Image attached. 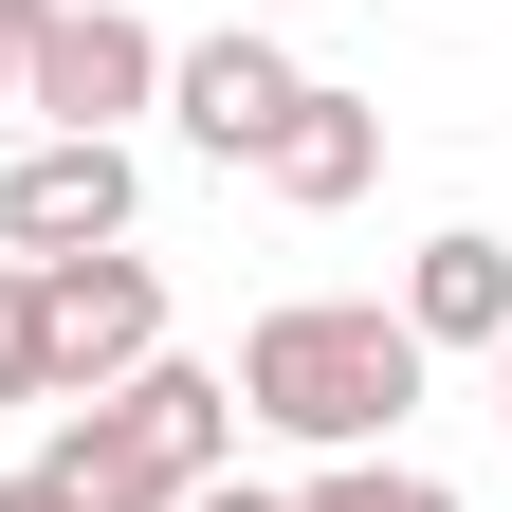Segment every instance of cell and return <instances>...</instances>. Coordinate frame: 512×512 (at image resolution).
Wrapping results in <instances>:
<instances>
[{
    "label": "cell",
    "mask_w": 512,
    "mask_h": 512,
    "mask_svg": "<svg viewBox=\"0 0 512 512\" xmlns=\"http://www.w3.org/2000/svg\"><path fill=\"white\" fill-rule=\"evenodd\" d=\"M421 366H439V348H421L384 293H275L220 384H238L256 439H293V458H384L403 403H421Z\"/></svg>",
    "instance_id": "6da1fadb"
},
{
    "label": "cell",
    "mask_w": 512,
    "mask_h": 512,
    "mask_svg": "<svg viewBox=\"0 0 512 512\" xmlns=\"http://www.w3.org/2000/svg\"><path fill=\"white\" fill-rule=\"evenodd\" d=\"M55 439H37V476L74 494V512H183L202 476H238V384L220 366H128V384H92V403H37Z\"/></svg>",
    "instance_id": "7a4b0ae2"
},
{
    "label": "cell",
    "mask_w": 512,
    "mask_h": 512,
    "mask_svg": "<svg viewBox=\"0 0 512 512\" xmlns=\"http://www.w3.org/2000/svg\"><path fill=\"white\" fill-rule=\"evenodd\" d=\"M37 366H55V403H92V384L128 366H165V256H37Z\"/></svg>",
    "instance_id": "3957f363"
},
{
    "label": "cell",
    "mask_w": 512,
    "mask_h": 512,
    "mask_svg": "<svg viewBox=\"0 0 512 512\" xmlns=\"http://www.w3.org/2000/svg\"><path fill=\"white\" fill-rule=\"evenodd\" d=\"M128 220H147L128 128H37V147H0V256H110Z\"/></svg>",
    "instance_id": "277c9868"
},
{
    "label": "cell",
    "mask_w": 512,
    "mask_h": 512,
    "mask_svg": "<svg viewBox=\"0 0 512 512\" xmlns=\"http://www.w3.org/2000/svg\"><path fill=\"white\" fill-rule=\"evenodd\" d=\"M19 110H37V128H128V110H165V37L128 19V0H37Z\"/></svg>",
    "instance_id": "5b68a950"
},
{
    "label": "cell",
    "mask_w": 512,
    "mask_h": 512,
    "mask_svg": "<svg viewBox=\"0 0 512 512\" xmlns=\"http://www.w3.org/2000/svg\"><path fill=\"white\" fill-rule=\"evenodd\" d=\"M293 92H311V55H293V37H256V19L165 37V110H183V147H202V165H256V147L293 128Z\"/></svg>",
    "instance_id": "8992f818"
},
{
    "label": "cell",
    "mask_w": 512,
    "mask_h": 512,
    "mask_svg": "<svg viewBox=\"0 0 512 512\" xmlns=\"http://www.w3.org/2000/svg\"><path fill=\"white\" fill-rule=\"evenodd\" d=\"M384 311H403L421 348H476V366H494V348H512V238H494V220H439Z\"/></svg>",
    "instance_id": "52a82bcc"
},
{
    "label": "cell",
    "mask_w": 512,
    "mask_h": 512,
    "mask_svg": "<svg viewBox=\"0 0 512 512\" xmlns=\"http://www.w3.org/2000/svg\"><path fill=\"white\" fill-rule=\"evenodd\" d=\"M256 183H275L293 220H348L366 183H384V110H366V92H330V74H311V92H293V128H275V147H256Z\"/></svg>",
    "instance_id": "ba28073f"
},
{
    "label": "cell",
    "mask_w": 512,
    "mask_h": 512,
    "mask_svg": "<svg viewBox=\"0 0 512 512\" xmlns=\"http://www.w3.org/2000/svg\"><path fill=\"white\" fill-rule=\"evenodd\" d=\"M293 512H458V494L384 439V458H311V476H293Z\"/></svg>",
    "instance_id": "9c48e42d"
},
{
    "label": "cell",
    "mask_w": 512,
    "mask_h": 512,
    "mask_svg": "<svg viewBox=\"0 0 512 512\" xmlns=\"http://www.w3.org/2000/svg\"><path fill=\"white\" fill-rule=\"evenodd\" d=\"M0 403H55V366H37V256H0Z\"/></svg>",
    "instance_id": "30bf717a"
},
{
    "label": "cell",
    "mask_w": 512,
    "mask_h": 512,
    "mask_svg": "<svg viewBox=\"0 0 512 512\" xmlns=\"http://www.w3.org/2000/svg\"><path fill=\"white\" fill-rule=\"evenodd\" d=\"M19 37H37V0H0V128H19Z\"/></svg>",
    "instance_id": "8fae6325"
},
{
    "label": "cell",
    "mask_w": 512,
    "mask_h": 512,
    "mask_svg": "<svg viewBox=\"0 0 512 512\" xmlns=\"http://www.w3.org/2000/svg\"><path fill=\"white\" fill-rule=\"evenodd\" d=\"M183 512H293V494H256V476H202V494H183Z\"/></svg>",
    "instance_id": "7c38bea8"
},
{
    "label": "cell",
    "mask_w": 512,
    "mask_h": 512,
    "mask_svg": "<svg viewBox=\"0 0 512 512\" xmlns=\"http://www.w3.org/2000/svg\"><path fill=\"white\" fill-rule=\"evenodd\" d=\"M0 512H74V494H55V476H0Z\"/></svg>",
    "instance_id": "4fadbf2b"
},
{
    "label": "cell",
    "mask_w": 512,
    "mask_h": 512,
    "mask_svg": "<svg viewBox=\"0 0 512 512\" xmlns=\"http://www.w3.org/2000/svg\"><path fill=\"white\" fill-rule=\"evenodd\" d=\"M494 439H512V348H494Z\"/></svg>",
    "instance_id": "5bb4252c"
}]
</instances>
